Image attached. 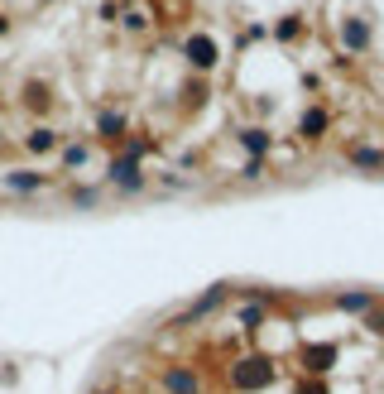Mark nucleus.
Segmentation results:
<instances>
[{"label":"nucleus","mask_w":384,"mask_h":394,"mask_svg":"<svg viewBox=\"0 0 384 394\" xmlns=\"http://www.w3.org/2000/svg\"><path fill=\"white\" fill-rule=\"evenodd\" d=\"M236 385H240V390H260V385H269V366H265V361H240Z\"/></svg>","instance_id":"obj_1"},{"label":"nucleus","mask_w":384,"mask_h":394,"mask_svg":"<svg viewBox=\"0 0 384 394\" xmlns=\"http://www.w3.org/2000/svg\"><path fill=\"white\" fill-rule=\"evenodd\" d=\"M188 58L197 63V68H211V63H216V44H211L207 34H197V39L188 44Z\"/></svg>","instance_id":"obj_2"},{"label":"nucleus","mask_w":384,"mask_h":394,"mask_svg":"<svg viewBox=\"0 0 384 394\" xmlns=\"http://www.w3.org/2000/svg\"><path fill=\"white\" fill-rule=\"evenodd\" d=\"M164 385H169L173 394H197V380H192L188 370H169V375H164Z\"/></svg>","instance_id":"obj_3"},{"label":"nucleus","mask_w":384,"mask_h":394,"mask_svg":"<svg viewBox=\"0 0 384 394\" xmlns=\"http://www.w3.org/2000/svg\"><path fill=\"white\" fill-rule=\"evenodd\" d=\"M341 39H346L351 48H365V39H370V34H365V24H361V19H351V24L341 29Z\"/></svg>","instance_id":"obj_4"},{"label":"nucleus","mask_w":384,"mask_h":394,"mask_svg":"<svg viewBox=\"0 0 384 394\" xmlns=\"http://www.w3.org/2000/svg\"><path fill=\"white\" fill-rule=\"evenodd\" d=\"M111 178H120L125 188H135V183H140V173H135V164H130V159H125V164H111Z\"/></svg>","instance_id":"obj_5"},{"label":"nucleus","mask_w":384,"mask_h":394,"mask_svg":"<svg viewBox=\"0 0 384 394\" xmlns=\"http://www.w3.org/2000/svg\"><path fill=\"white\" fill-rule=\"evenodd\" d=\"M303 361H307L312 370H327V361H332V346H317V351H307Z\"/></svg>","instance_id":"obj_6"},{"label":"nucleus","mask_w":384,"mask_h":394,"mask_svg":"<svg viewBox=\"0 0 384 394\" xmlns=\"http://www.w3.org/2000/svg\"><path fill=\"white\" fill-rule=\"evenodd\" d=\"M245 149H250V154H265V149H269V140H265L260 130H245Z\"/></svg>","instance_id":"obj_7"},{"label":"nucleus","mask_w":384,"mask_h":394,"mask_svg":"<svg viewBox=\"0 0 384 394\" xmlns=\"http://www.w3.org/2000/svg\"><path fill=\"white\" fill-rule=\"evenodd\" d=\"M39 183H44L39 173H10V188H24V193H29V188H39Z\"/></svg>","instance_id":"obj_8"},{"label":"nucleus","mask_w":384,"mask_h":394,"mask_svg":"<svg viewBox=\"0 0 384 394\" xmlns=\"http://www.w3.org/2000/svg\"><path fill=\"white\" fill-rule=\"evenodd\" d=\"M29 149H53V130H34L29 135Z\"/></svg>","instance_id":"obj_9"},{"label":"nucleus","mask_w":384,"mask_h":394,"mask_svg":"<svg viewBox=\"0 0 384 394\" xmlns=\"http://www.w3.org/2000/svg\"><path fill=\"white\" fill-rule=\"evenodd\" d=\"M101 135L115 140V135H120V115H101Z\"/></svg>","instance_id":"obj_10"},{"label":"nucleus","mask_w":384,"mask_h":394,"mask_svg":"<svg viewBox=\"0 0 384 394\" xmlns=\"http://www.w3.org/2000/svg\"><path fill=\"white\" fill-rule=\"evenodd\" d=\"M341 308H370V294H351V298H341Z\"/></svg>","instance_id":"obj_11"}]
</instances>
